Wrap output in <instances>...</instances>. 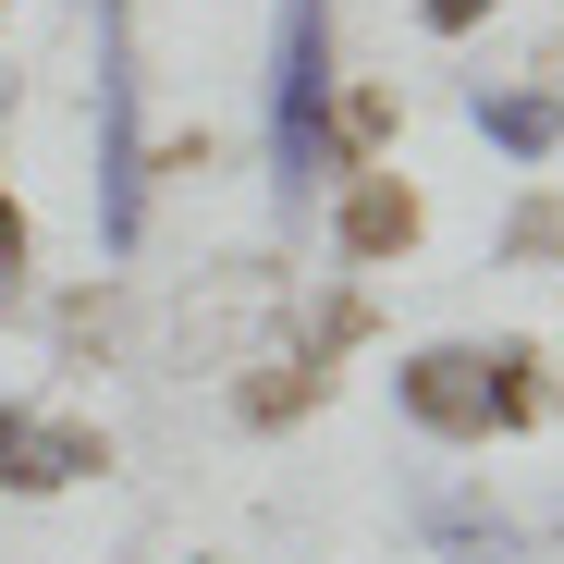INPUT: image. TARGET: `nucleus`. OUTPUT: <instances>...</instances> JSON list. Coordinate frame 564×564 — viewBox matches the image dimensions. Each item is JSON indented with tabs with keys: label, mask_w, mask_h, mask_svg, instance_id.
Listing matches in <instances>:
<instances>
[{
	"label": "nucleus",
	"mask_w": 564,
	"mask_h": 564,
	"mask_svg": "<svg viewBox=\"0 0 564 564\" xmlns=\"http://www.w3.org/2000/svg\"><path fill=\"white\" fill-rule=\"evenodd\" d=\"M516 246H528V258H552V246H564V209H528V221H516Z\"/></svg>",
	"instance_id": "nucleus-9"
},
{
	"label": "nucleus",
	"mask_w": 564,
	"mask_h": 564,
	"mask_svg": "<svg viewBox=\"0 0 564 564\" xmlns=\"http://www.w3.org/2000/svg\"><path fill=\"white\" fill-rule=\"evenodd\" d=\"M99 466H111V442L74 430V417H50V430L13 417V442H0V479H13V491H62V479H99Z\"/></svg>",
	"instance_id": "nucleus-4"
},
{
	"label": "nucleus",
	"mask_w": 564,
	"mask_h": 564,
	"mask_svg": "<svg viewBox=\"0 0 564 564\" xmlns=\"http://www.w3.org/2000/svg\"><path fill=\"white\" fill-rule=\"evenodd\" d=\"M417 13H430V37H466V25L491 13V0H417Z\"/></svg>",
	"instance_id": "nucleus-8"
},
{
	"label": "nucleus",
	"mask_w": 564,
	"mask_h": 564,
	"mask_svg": "<svg viewBox=\"0 0 564 564\" xmlns=\"http://www.w3.org/2000/svg\"><path fill=\"white\" fill-rule=\"evenodd\" d=\"M479 135L503 160H552L564 148V99H552V86H503V99H479Z\"/></svg>",
	"instance_id": "nucleus-6"
},
{
	"label": "nucleus",
	"mask_w": 564,
	"mask_h": 564,
	"mask_svg": "<svg viewBox=\"0 0 564 564\" xmlns=\"http://www.w3.org/2000/svg\"><path fill=\"white\" fill-rule=\"evenodd\" d=\"M0 442H13V417H0Z\"/></svg>",
	"instance_id": "nucleus-12"
},
{
	"label": "nucleus",
	"mask_w": 564,
	"mask_h": 564,
	"mask_svg": "<svg viewBox=\"0 0 564 564\" xmlns=\"http://www.w3.org/2000/svg\"><path fill=\"white\" fill-rule=\"evenodd\" d=\"M381 135H393V99H381V86L332 99V148H381Z\"/></svg>",
	"instance_id": "nucleus-7"
},
{
	"label": "nucleus",
	"mask_w": 564,
	"mask_h": 564,
	"mask_svg": "<svg viewBox=\"0 0 564 564\" xmlns=\"http://www.w3.org/2000/svg\"><path fill=\"white\" fill-rule=\"evenodd\" d=\"M332 184V0H282V50H270V197L295 221Z\"/></svg>",
	"instance_id": "nucleus-1"
},
{
	"label": "nucleus",
	"mask_w": 564,
	"mask_h": 564,
	"mask_svg": "<svg viewBox=\"0 0 564 564\" xmlns=\"http://www.w3.org/2000/svg\"><path fill=\"white\" fill-rule=\"evenodd\" d=\"M405 246H417V184L356 172V197H344V258H356V270H381V258H405Z\"/></svg>",
	"instance_id": "nucleus-5"
},
{
	"label": "nucleus",
	"mask_w": 564,
	"mask_h": 564,
	"mask_svg": "<svg viewBox=\"0 0 564 564\" xmlns=\"http://www.w3.org/2000/svg\"><path fill=\"white\" fill-rule=\"evenodd\" d=\"M552 74H564V37H552Z\"/></svg>",
	"instance_id": "nucleus-11"
},
{
	"label": "nucleus",
	"mask_w": 564,
	"mask_h": 564,
	"mask_svg": "<svg viewBox=\"0 0 564 564\" xmlns=\"http://www.w3.org/2000/svg\"><path fill=\"white\" fill-rule=\"evenodd\" d=\"M13 270H25V209L0 197V282H13Z\"/></svg>",
	"instance_id": "nucleus-10"
},
{
	"label": "nucleus",
	"mask_w": 564,
	"mask_h": 564,
	"mask_svg": "<svg viewBox=\"0 0 564 564\" xmlns=\"http://www.w3.org/2000/svg\"><path fill=\"white\" fill-rule=\"evenodd\" d=\"M135 197H148V135H135V13L99 0V234L135 246Z\"/></svg>",
	"instance_id": "nucleus-2"
},
{
	"label": "nucleus",
	"mask_w": 564,
	"mask_h": 564,
	"mask_svg": "<svg viewBox=\"0 0 564 564\" xmlns=\"http://www.w3.org/2000/svg\"><path fill=\"white\" fill-rule=\"evenodd\" d=\"M405 417L442 430V442L503 430V417H491V356H479V344H430V356H405Z\"/></svg>",
	"instance_id": "nucleus-3"
}]
</instances>
